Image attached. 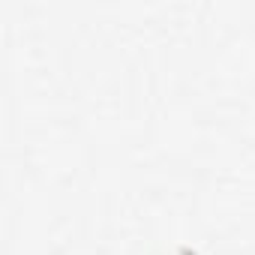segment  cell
I'll return each mask as SVG.
<instances>
[{
  "label": "cell",
  "instance_id": "obj_1",
  "mask_svg": "<svg viewBox=\"0 0 255 255\" xmlns=\"http://www.w3.org/2000/svg\"><path fill=\"white\" fill-rule=\"evenodd\" d=\"M54 255H105L99 246H93V243H87V240H72V243H66V246H60Z\"/></svg>",
  "mask_w": 255,
  "mask_h": 255
}]
</instances>
